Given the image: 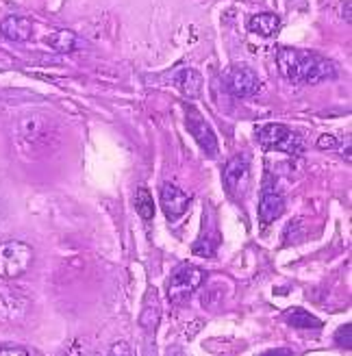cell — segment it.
I'll list each match as a JSON object with an SVG mask.
<instances>
[{"label":"cell","instance_id":"1","mask_svg":"<svg viewBox=\"0 0 352 356\" xmlns=\"http://www.w3.org/2000/svg\"><path fill=\"white\" fill-rule=\"evenodd\" d=\"M276 65L280 70L283 79H287L289 83H305V85H313V83H322L326 79H335L337 67L333 61L315 55V52L309 50H301V48H278L276 50Z\"/></svg>","mask_w":352,"mask_h":356},{"label":"cell","instance_id":"2","mask_svg":"<svg viewBox=\"0 0 352 356\" xmlns=\"http://www.w3.org/2000/svg\"><path fill=\"white\" fill-rule=\"evenodd\" d=\"M35 252L33 248L24 241H3L0 243V278L15 280L26 274L33 265Z\"/></svg>","mask_w":352,"mask_h":356},{"label":"cell","instance_id":"3","mask_svg":"<svg viewBox=\"0 0 352 356\" xmlns=\"http://www.w3.org/2000/svg\"><path fill=\"white\" fill-rule=\"evenodd\" d=\"M255 137L266 150H280L289 154L303 152V137L287 129L285 124H263L255 131Z\"/></svg>","mask_w":352,"mask_h":356},{"label":"cell","instance_id":"4","mask_svg":"<svg viewBox=\"0 0 352 356\" xmlns=\"http://www.w3.org/2000/svg\"><path fill=\"white\" fill-rule=\"evenodd\" d=\"M202 278H205V274H202V270H198V267H193V265H181L179 270H176L170 276L168 298L174 300V302L187 300L202 284Z\"/></svg>","mask_w":352,"mask_h":356},{"label":"cell","instance_id":"5","mask_svg":"<svg viewBox=\"0 0 352 356\" xmlns=\"http://www.w3.org/2000/svg\"><path fill=\"white\" fill-rule=\"evenodd\" d=\"M226 89L237 98H250L259 92V79L248 65H231L224 74Z\"/></svg>","mask_w":352,"mask_h":356},{"label":"cell","instance_id":"6","mask_svg":"<svg viewBox=\"0 0 352 356\" xmlns=\"http://www.w3.org/2000/svg\"><path fill=\"white\" fill-rule=\"evenodd\" d=\"M185 122H187V131L191 133V137L198 141V146L207 152V154H216L218 152V139L216 133L211 131V127L207 124V120L200 115L198 109L189 106L185 113Z\"/></svg>","mask_w":352,"mask_h":356},{"label":"cell","instance_id":"7","mask_svg":"<svg viewBox=\"0 0 352 356\" xmlns=\"http://www.w3.org/2000/svg\"><path fill=\"white\" fill-rule=\"evenodd\" d=\"M191 204V195H187L181 187L172 183L161 185V209L170 222H179Z\"/></svg>","mask_w":352,"mask_h":356},{"label":"cell","instance_id":"8","mask_svg":"<svg viewBox=\"0 0 352 356\" xmlns=\"http://www.w3.org/2000/svg\"><path fill=\"white\" fill-rule=\"evenodd\" d=\"M26 313V298L13 291L0 289V322L3 324H13L20 322Z\"/></svg>","mask_w":352,"mask_h":356},{"label":"cell","instance_id":"9","mask_svg":"<svg viewBox=\"0 0 352 356\" xmlns=\"http://www.w3.org/2000/svg\"><path fill=\"white\" fill-rule=\"evenodd\" d=\"M248 181V161L243 156H233L224 165V187L231 195H237L241 185Z\"/></svg>","mask_w":352,"mask_h":356},{"label":"cell","instance_id":"10","mask_svg":"<svg viewBox=\"0 0 352 356\" xmlns=\"http://www.w3.org/2000/svg\"><path fill=\"white\" fill-rule=\"evenodd\" d=\"M283 213H285V198H283V195H280L276 189H270V187L263 189L261 200H259V218H261V222L270 224V222L278 220Z\"/></svg>","mask_w":352,"mask_h":356},{"label":"cell","instance_id":"11","mask_svg":"<svg viewBox=\"0 0 352 356\" xmlns=\"http://www.w3.org/2000/svg\"><path fill=\"white\" fill-rule=\"evenodd\" d=\"M0 33L11 42H26L33 35V22L22 15H7L5 20L0 22Z\"/></svg>","mask_w":352,"mask_h":356},{"label":"cell","instance_id":"12","mask_svg":"<svg viewBox=\"0 0 352 356\" xmlns=\"http://www.w3.org/2000/svg\"><path fill=\"white\" fill-rule=\"evenodd\" d=\"M174 85L179 87V92L187 98H196L200 96V89H202V76L198 70L193 67H185L181 72L174 74Z\"/></svg>","mask_w":352,"mask_h":356},{"label":"cell","instance_id":"13","mask_svg":"<svg viewBox=\"0 0 352 356\" xmlns=\"http://www.w3.org/2000/svg\"><path fill=\"white\" fill-rule=\"evenodd\" d=\"M280 26V20L278 15L274 13H259V15H253L250 22H248V29L257 35H261V38H272V35H276Z\"/></svg>","mask_w":352,"mask_h":356},{"label":"cell","instance_id":"14","mask_svg":"<svg viewBox=\"0 0 352 356\" xmlns=\"http://www.w3.org/2000/svg\"><path fill=\"white\" fill-rule=\"evenodd\" d=\"M48 46L55 48L61 55H67L77 48V35L72 31H55L52 35H48Z\"/></svg>","mask_w":352,"mask_h":356},{"label":"cell","instance_id":"15","mask_svg":"<svg viewBox=\"0 0 352 356\" xmlns=\"http://www.w3.org/2000/svg\"><path fill=\"white\" fill-rule=\"evenodd\" d=\"M159 315H161V309H159V302H157V293L152 298V291L148 293V300L144 305V311L139 315V324L146 330H154L157 324H159Z\"/></svg>","mask_w":352,"mask_h":356},{"label":"cell","instance_id":"16","mask_svg":"<svg viewBox=\"0 0 352 356\" xmlns=\"http://www.w3.org/2000/svg\"><path fill=\"white\" fill-rule=\"evenodd\" d=\"M285 319H287V324L294 326V328H320L322 322L315 315H311L309 311L305 309H291L285 313Z\"/></svg>","mask_w":352,"mask_h":356},{"label":"cell","instance_id":"17","mask_svg":"<svg viewBox=\"0 0 352 356\" xmlns=\"http://www.w3.org/2000/svg\"><path fill=\"white\" fill-rule=\"evenodd\" d=\"M135 209L139 213V218H144V220L154 218V200L146 187H139L135 191Z\"/></svg>","mask_w":352,"mask_h":356},{"label":"cell","instance_id":"18","mask_svg":"<svg viewBox=\"0 0 352 356\" xmlns=\"http://www.w3.org/2000/svg\"><path fill=\"white\" fill-rule=\"evenodd\" d=\"M350 330H352V326L350 324H346V326H342L339 330H337V343L342 346V348H346V350H350L352 348V341H350Z\"/></svg>","mask_w":352,"mask_h":356},{"label":"cell","instance_id":"19","mask_svg":"<svg viewBox=\"0 0 352 356\" xmlns=\"http://www.w3.org/2000/svg\"><path fill=\"white\" fill-rule=\"evenodd\" d=\"M109 356H133V350H131V346L127 341H118V343L111 346Z\"/></svg>","mask_w":352,"mask_h":356},{"label":"cell","instance_id":"20","mask_svg":"<svg viewBox=\"0 0 352 356\" xmlns=\"http://www.w3.org/2000/svg\"><path fill=\"white\" fill-rule=\"evenodd\" d=\"M0 356H29V352L24 348H17V346H0Z\"/></svg>","mask_w":352,"mask_h":356},{"label":"cell","instance_id":"21","mask_svg":"<svg viewBox=\"0 0 352 356\" xmlns=\"http://www.w3.org/2000/svg\"><path fill=\"white\" fill-rule=\"evenodd\" d=\"M318 148H322V150H335L337 148V139L333 137V135H322L318 139Z\"/></svg>","mask_w":352,"mask_h":356},{"label":"cell","instance_id":"22","mask_svg":"<svg viewBox=\"0 0 352 356\" xmlns=\"http://www.w3.org/2000/svg\"><path fill=\"white\" fill-rule=\"evenodd\" d=\"M342 17L346 22H350V3H342Z\"/></svg>","mask_w":352,"mask_h":356},{"label":"cell","instance_id":"23","mask_svg":"<svg viewBox=\"0 0 352 356\" xmlns=\"http://www.w3.org/2000/svg\"><path fill=\"white\" fill-rule=\"evenodd\" d=\"M263 356H291V352L289 350H272V352L263 354Z\"/></svg>","mask_w":352,"mask_h":356}]
</instances>
